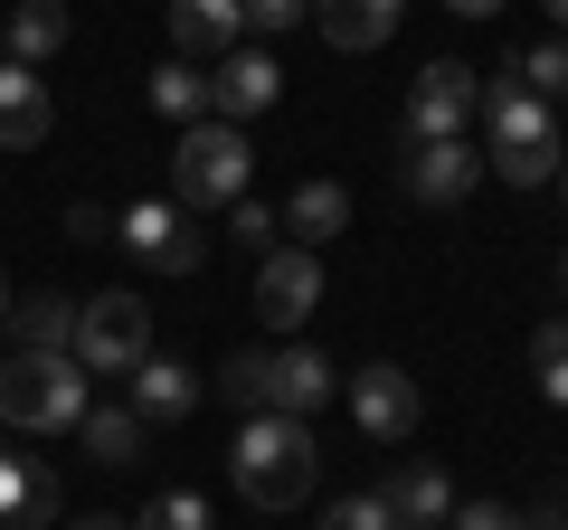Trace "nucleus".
<instances>
[{"label": "nucleus", "mask_w": 568, "mask_h": 530, "mask_svg": "<svg viewBox=\"0 0 568 530\" xmlns=\"http://www.w3.org/2000/svg\"><path fill=\"white\" fill-rule=\"evenodd\" d=\"M227 473L256 511H304L313 473H323V436H313V417H237Z\"/></svg>", "instance_id": "obj_1"}, {"label": "nucleus", "mask_w": 568, "mask_h": 530, "mask_svg": "<svg viewBox=\"0 0 568 530\" xmlns=\"http://www.w3.org/2000/svg\"><path fill=\"white\" fill-rule=\"evenodd\" d=\"M209 388H219L237 417H313L332 388H342V369H332L323 350L284 342V350H237V360H227Z\"/></svg>", "instance_id": "obj_2"}, {"label": "nucleus", "mask_w": 568, "mask_h": 530, "mask_svg": "<svg viewBox=\"0 0 568 530\" xmlns=\"http://www.w3.org/2000/svg\"><path fill=\"white\" fill-rule=\"evenodd\" d=\"M474 114H484V162L503 171L511 190H540L549 171H559V123H549V104L530 95L521 77H484V104H474Z\"/></svg>", "instance_id": "obj_3"}, {"label": "nucleus", "mask_w": 568, "mask_h": 530, "mask_svg": "<svg viewBox=\"0 0 568 530\" xmlns=\"http://www.w3.org/2000/svg\"><path fill=\"white\" fill-rule=\"evenodd\" d=\"M85 417V369L67 350H10L0 360V427L20 436H77Z\"/></svg>", "instance_id": "obj_4"}, {"label": "nucleus", "mask_w": 568, "mask_h": 530, "mask_svg": "<svg viewBox=\"0 0 568 530\" xmlns=\"http://www.w3.org/2000/svg\"><path fill=\"white\" fill-rule=\"evenodd\" d=\"M246 171H256V152H246L237 123H190L181 143H171V200L181 208H237L246 200Z\"/></svg>", "instance_id": "obj_5"}, {"label": "nucleus", "mask_w": 568, "mask_h": 530, "mask_svg": "<svg viewBox=\"0 0 568 530\" xmlns=\"http://www.w3.org/2000/svg\"><path fill=\"white\" fill-rule=\"evenodd\" d=\"M152 350V304L142 294H95V304H77V342H67V360L85 369V379H123V369Z\"/></svg>", "instance_id": "obj_6"}, {"label": "nucleus", "mask_w": 568, "mask_h": 530, "mask_svg": "<svg viewBox=\"0 0 568 530\" xmlns=\"http://www.w3.org/2000/svg\"><path fill=\"white\" fill-rule=\"evenodd\" d=\"M474 104H484V77H474L465 58H436L417 77V95H407L398 133L407 143H455V133H474Z\"/></svg>", "instance_id": "obj_7"}, {"label": "nucleus", "mask_w": 568, "mask_h": 530, "mask_svg": "<svg viewBox=\"0 0 568 530\" xmlns=\"http://www.w3.org/2000/svg\"><path fill=\"white\" fill-rule=\"evenodd\" d=\"M114 246H123V256H142V265H162V275H190V265L209 256L200 218H190L181 200H133L114 218Z\"/></svg>", "instance_id": "obj_8"}, {"label": "nucleus", "mask_w": 568, "mask_h": 530, "mask_svg": "<svg viewBox=\"0 0 568 530\" xmlns=\"http://www.w3.org/2000/svg\"><path fill=\"white\" fill-rule=\"evenodd\" d=\"M351 417H361V436L369 446H398V436H417V417H426V398H417V379H407L398 360H369V369H351Z\"/></svg>", "instance_id": "obj_9"}, {"label": "nucleus", "mask_w": 568, "mask_h": 530, "mask_svg": "<svg viewBox=\"0 0 568 530\" xmlns=\"http://www.w3.org/2000/svg\"><path fill=\"white\" fill-rule=\"evenodd\" d=\"M313 304H323V256H304V246H265V256H256V323L265 332H294V323H313Z\"/></svg>", "instance_id": "obj_10"}, {"label": "nucleus", "mask_w": 568, "mask_h": 530, "mask_svg": "<svg viewBox=\"0 0 568 530\" xmlns=\"http://www.w3.org/2000/svg\"><path fill=\"white\" fill-rule=\"evenodd\" d=\"M474 171H484L474 133H455V143H407V162H398V190H407L417 208H455V200H474Z\"/></svg>", "instance_id": "obj_11"}, {"label": "nucleus", "mask_w": 568, "mask_h": 530, "mask_svg": "<svg viewBox=\"0 0 568 530\" xmlns=\"http://www.w3.org/2000/svg\"><path fill=\"white\" fill-rule=\"evenodd\" d=\"M275 95H284V67L265 58V48H227V58H219V77H209V114H219V123H237V133H246V123H256Z\"/></svg>", "instance_id": "obj_12"}, {"label": "nucleus", "mask_w": 568, "mask_h": 530, "mask_svg": "<svg viewBox=\"0 0 568 530\" xmlns=\"http://www.w3.org/2000/svg\"><path fill=\"white\" fill-rule=\"evenodd\" d=\"M48 123H58L48 77H39V67H10V58H0V152H39Z\"/></svg>", "instance_id": "obj_13"}, {"label": "nucleus", "mask_w": 568, "mask_h": 530, "mask_svg": "<svg viewBox=\"0 0 568 530\" xmlns=\"http://www.w3.org/2000/svg\"><path fill=\"white\" fill-rule=\"evenodd\" d=\"M123 379H133V417H142V427H152V417H190V408H200V388H209L190 360H162V350H142Z\"/></svg>", "instance_id": "obj_14"}, {"label": "nucleus", "mask_w": 568, "mask_h": 530, "mask_svg": "<svg viewBox=\"0 0 568 530\" xmlns=\"http://www.w3.org/2000/svg\"><path fill=\"white\" fill-rule=\"evenodd\" d=\"M379 502H388V521H398V530H446L455 483H446V465H398L379 483Z\"/></svg>", "instance_id": "obj_15"}, {"label": "nucleus", "mask_w": 568, "mask_h": 530, "mask_svg": "<svg viewBox=\"0 0 568 530\" xmlns=\"http://www.w3.org/2000/svg\"><path fill=\"white\" fill-rule=\"evenodd\" d=\"M398 10L407 0H313V29H323L332 48H351V58H369V48L398 39Z\"/></svg>", "instance_id": "obj_16"}, {"label": "nucleus", "mask_w": 568, "mask_h": 530, "mask_svg": "<svg viewBox=\"0 0 568 530\" xmlns=\"http://www.w3.org/2000/svg\"><path fill=\"white\" fill-rule=\"evenodd\" d=\"M58 521V473L39 455H0V530H48Z\"/></svg>", "instance_id": "obj_17"}, {"label": "nucleus", "mask_w": 568, "mask_h": 530, "mask_svg": "<svg viewBox=\"0 0 568 530\" xmlns=\"http://www.w3.org/2000/svg\"><path fill=\"white\" fill-rule=\"evenodd\" d=\"M275 227L304 246V256H323V246L351 227V190H342V181H304L294 200H284V218H275Z\"/></svg>", "instance_id": "obj_18"}, {"label": "nucleus", "mask_w": 568, "mask_h": 530, "mask_svg": "<svg viewBox=\"0 0 568 530\" xmlns=\"http://www.w3.org/2000/svg\"><path fill=\"white\" fill-rule=\"evenodd\" d=\"M67 48V0H20V10H0V58L10 67H48Z\"/></svg>", "instance_id": "obj_19"}, {"label": "nucleus", "mask_w": 568, "mask_h": 530, "mask_svg": "<svg viewBox=\"0 0 568 530\" xmlns=\"http://www.w3.org/2000/svg\"><path fill=\"white\" fill-rule=\"evenodd\" d=\"M237 39H246L237 0H171V48L181 58H227Z\"/></svg>", "instance_id": "obj_20"}, {"label": "nucleus", "mask_w": 568, "mask_h": 530, "mask_svg": "<svg viewBox=\"0 0 568 530\" xmlns=\"http://www.w3.org/2000/svg\"><path fill=\"white\" fill-rule=\"evenodd\" d=\"M77 446L95 455V465H142V417L133 408H85L77 417Z\"/></svg>", "instance_id": "obj_21"}, {"label": "nucleus", "mask_w": 568, "mask_h": 530, "mask_svg": "<svg viewBox=\"0 0 568 530\" xmlns=\"http://www.w3.org/2000/svg\"><path fill=\"white\" fill-rule=\"evenodd\" d=\"M77 342V294H29L20 304V350H67Z\"/></svg>", "instance_id": "obj_22"}, {"label": "nucleus", "mask_w": 568, "mask_h": 530, "mask_svg": "<svg viewBox=\"0 0 568 530\" xmlns=\"http://www.w3.org/2000/svg\"><path fill=\"white\" fill-rule=\"evenodd\" d=\"M152 114H171V123H209V77L171 58L162 77H152Z\"/></svg>", "instance_id": "obj_23"}, {"label": "nucleus", "mask_w": 568, "mask_h": 530, "mask_svg": "<svg viewBox=\"0 0 568 530\" xmlns=\"http://www.w3.org/2000/svg\"><path fill=\"white\" fill-rule=\"evenodd\" d=\"M530 379H540L549 408H568V323H540V332H530Z\"/></svg>", "instance_id": "obj_24"}, {"label": "nucleus", "mask_w": 568, "mask_h": 530, "mask_svg": "<svg viewBox=\"0 0 568 530\" xmlns=\"http://www.w3.org/2000/svg\"><path fill=\"white\" fill-rule=\"evenodd\" d=\"M511 77L530 85V95H568V39H540V48H521V58H511Z\"/></svg>", "instance_id": "obj_25"}, {"label": "nucleus", "mask_w": 568, "mask_h": 530, "mask_svg": "<svg viewBox=\"0 0 568 530\" xmlns=\"http://www.w3.org/2000/svg\"><path fill=\"white\" fill-rule=\"evenodd\" d=\"M133 530H209V502L200 492H162V502H142Z\"/></svg>", "instance_id": "obj_26"}, {"label": "nucleus", "mask_w": 568, "mask_h": 530, "mask_svg": "<svg viewBox=\"0 0 568 530\" xmlns=\"http://www.w3.org/2000/svg\"><path fill=\"white\" fill-rule=\"evenodd\" d=\"M323 530H398V521H388L379 492H351V502H332V511H323Z\"/></svg>", "instance_id": "obj_27"}, {"label": "nucleus", "mask_w": 568, "mask_h": 530, "mask_svg": "<svg viewBox=\"0 0 568 530\" xmlns=\"http://www.w3.org/2000/svg\"><path fill=\"white\" fill-rule=\"evenodd\" d=\"M227 237H237L246 256H265V246H275V208H256V200H237V208H227Z\"/></svg>", "instance_id": "obj_28"}, {"label": "nucleus", "mask_w": 568, "mask_h": 530, "mask_svg": "<svg viewBox=\"0 0 568 530\" xmlns=\"http://www.w3.org/2000/svg\"><path fill=\"white\" fill-rule=\"evenodd\" d=\"M237 20H246V29H304L313 0H237Z\"/></svg>", "instance_id": "obj_29"}, {"label": "nucleus", "mask_w": 568, "mask_h": 530, "mask_svg": "<svg viewBox=\"0 0 568 530\" xmlns=\"http://www.w3.org/2000/svg\"><path fill=\"white\" fill-rule=\"evenodd\" d=\"M446 530H521V511H511V502H455Z\"/></svg>", "instance_id": "obj_30"}, {"label": "nucleus", "mask_w": 568, "mask_h": 530, "mask_svg": "<svg viewBox=\"0 0 568 530\" xmlns=\"http://www.w3.org/2000/svg\"><path fill=\"white\" fill-rule=\"evenodd\" d=\"M455 20H493V10H503V0H446Z\"/></svg>", "instance_id": "obj_31"}, {"label": "nucleus", "mask_w": 568, "mask_h": 530, "mask_svg": "<svg viewBox=\"0 0 568 530\" xmlns=\"http://www.w3.org/2000/svg\"><path fill=\"white\" fill-rule=\"evenodd\" d=\"M77 530H133V521H114V511H95V521H77Z\"/></svg>", "instance_id": "obj_32"}, {"label": "nucleus", "mask_w": 568, "mask_h": 530, "mask_svg": "<svg viewBox=\"0 0 568 530\" xmlns=\"http://www.w3.org/2000/svg\"><path fill=\"white\" fill-rule=\"evenodd\" d=\"M549 20H559V29H568V0H549Z\"/></svg>", "instance_id": "obj_33"}, {"label": "nucleus", "mask_w": 568, "mask_h": 530, "mask_svg": "<svg viewBox=\"0 0 568 530\" xmlns=\"http://www.w3.org/2000/svg\"><path fill=\"white\" fill-rule=\"evenodd\" d=\"M0 313H10V285H0Z\"/></svg>", "instance_id": "obj_34"}, {"label": "nucleus", "mask_w": 568, "mask_h": 530, "mask_svg": "<svg viewBox=\"0 0 568 530\" xmlns=\"http://www.w3.org/2000/svg\"><path fill=\"white\" fill-rule=\"evenodd\" d=\"M559 285H568V256H559Z\"/></svg>", "instance_id": "obj_35"}, {"label": "nucleus", "mask_w": 568, "mask_h": 530, "mask_svg": "<svg viewBox=\"0 0 568 530\" xmlns=\"http://www.w3.org/2000/svg\"><path fill=\"white\" fill-rule=\"evenodd\" d=\"M559 200H568V171H559Z\"/></svg>", "instance_id": "obj_36"}, {"label": "nucleus", "mask_w": 568, "mask_h": 530, "mask_svg": "<svg viewBox=\"0 0 568 530\" xmlns=\"http://www.w3.org/2000/svg\"><path fill=\"white\" fill-rule=\"evenodd\" d=\"M559 521H568V502H559Z\"/></svg>", "instance_id": "obj_37"}]
</instances>
